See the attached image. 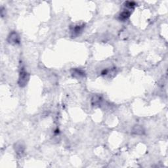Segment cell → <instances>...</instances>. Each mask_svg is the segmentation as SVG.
Segmentation results:
<instances>
[{"instance_id":"cell-8","label":"cell","mask_w":168,"mask_h":168,"mask_svg":"<svg viewBox=\"0 0 168 168\" xmlns=\"http://www.w3.org/2000/svg\"><path fill=\"white\" fill-rule=\"evenodd\" d=\"M101 102H102L101 97H100L99 95H95L91 99V104L93 106H99L101 105Z\"/></svg>"},{"instance_id":"cell-3","label":"cell","mask_w":168,"mask_h":168,"mask_svg":"<svg viewBox=\"0 0 168 168\" xmlns=\"http://www.w3.org/2000/svg\"><path fill=\"white\" fill-rule=\"evenodd\" d=\"M84 28V24H77L71 30L72 37L78 36L82 33Z\"/></svg>"},{"instance_id":"cell-5","label":"cell","mask_w":168,"mask_h":168,"mask_svg":"<svg viewBox=\"0 0 168 168\" xmlns=\"http://www.w3.org/2000/svg\"><path fill=\"white\" fill-rule=\"evenodd\" d=\"M72 75L73 77H76L77 79L82 78V77H85V72L82 69H74L72 70Z\"/></svg>"},{"instance_id":"cell-2","label":"cell","mask_w":168,"mask_h":168,"mask_svg":"<svg viewBox=\"0 0 168 168\" xmlns=\"http://www.w3.org/2000/svg\"><path fill=\"white\" fill-rule=\"evenodd\" d=\"M7 41L9 43L13 45V46H15V45H18L20 43L21 39L17 32L15 31H13L8 35Z\"/></svg>"},{"instance_id":"cell-9","label":"cell","mask_w":168,"mask_h":168,"mask_svg":"<svg viewBox=\"0 0 168 168\" xmlns=\"http://www.w3.org/2000/svg\"><path fill=\"white\" fill-rule=\"evenodd\" d=\"M124 5L125 7H127V9H133L135 7V6L136 5V4L133 1H125Z\"/></svg>"},{"instance_id":"cell-6","label":"cell","mask_w":168,"mask_h":168,"mask_svg":"<svg viewBox=\"0 0 168 168\" xmlns=\"http://www.w3.org/2000/svg\"><path fill=\"white\" fill-rule=\"evenodd\" d=\"M131 15V11L129 10H124L119 15V19L121 21H125L130 18Z\"/></svg>"},{"instance_id":"cell-7","label":"cell","mask_w":168,"mask_h":168,"mask_svg":"<svg viewBox=\"0 0 168 168\" xmlns=\"http://www.w3.org/2000/svg\"><path fill=\"white\" fill-rule=\"evenodd\" d=\"M132 133L135 135H143L144 133V130L143 127H142L141 125H135V127L133 128V130H132Z\"/></svg>"},{"instance_id":"cell-4","label":"cell","mask_w":168,"mask_h":168,"mask_svg":"<svg viewBox=\"0 0 168 168\" xmlns=\"http://www.w3.org/2000/svg\"><path fill=\"white\" fill-rule=\"evenodd\" d=\"M14 148H15V153L17 154V156L22 157V155H23L24 153V150H25L24 145L22 143H21V142H18V143H17V144H15Z\"/></svg>"},{"instance_id":"cell-1","label":"cell","mask_w":168,"mask_h":168,"mask_svg":"<svg viewBox=\"0 0 168 168\" xmlns=\"http://www.w3.org/2000/svg\"><path fill=\"white\" fill-rule=\"evenodd\" d=\"M30 79V75L24 69V67H22L19 73V77L18 80V84L21 88H24Z\"/></svg>"}]
</instances>
